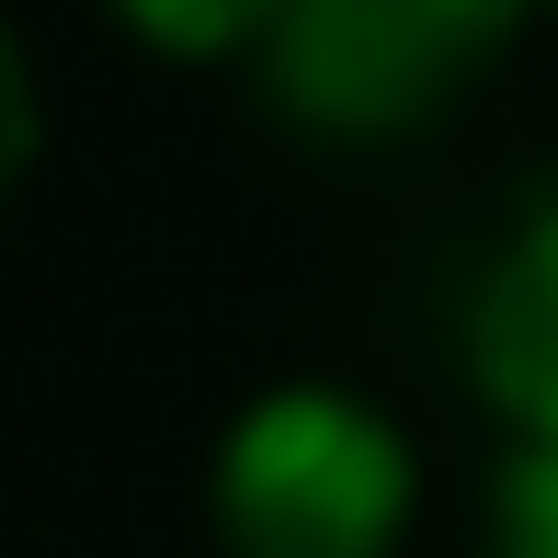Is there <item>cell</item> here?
I'll return each instance as SVG.
<instances>
[{"label":"cell","mask_w":558,"mask_h":558,"mask_svg":"<svg viewBox=\"0 0 558 558\" xmlns=\"http://www.w3.org/2000/svg\"><path fill=\"white\" fill-rule=\"evenodd\" d=\"M228 558H388L411 536V445L353 388H274L217 445Z\"/></svg>","instance_id":"1"},{"label":"cell","mask_w":558,"mask_h":558,"mask_svg":"<svg viewBox=\"0 0 558 558\" xmlns=\"http://www.w3.org/2000/svg\"><path fill=\"white\" fill-rule=\"evenodd\" d=\"M524 0H286L263 35L274 104L319 137H399L513 46Z\"/></svg>","instance_id":"2"},{"label":"cell","mask_w":558,"mask_h":558,"mask_svg":"<svg viewBox=\"0 0 558 558\" xmlns=\"http://www.w3.org/2000/svg\"><path fill=\"white\" fill-rule=\"evenodd\" d=\"M468 365L524 445H558V206H536L490 251L468 296Z\"/></svg>","instance_id":"3"},{"label":"cell","mask_w":558,"mask_h":558,"mask_svg":"<svg viewBox=\"0 0 558 558\" xmlns=\"http://www.w3.org/2000/svg\"><path fill=\"white\" fill-rule=\"evenodd\" d=\"M125 35L160 46V58H240V46L274 35V12L286 0H114Z\"/></svg>","instance_id":"4"},{"label":"cell","mask_w":558,"mask_h":558,"mask_svg":"<svg viewBox=\"0 0 558 558\" xmlns=\"http://www.w3.org/2000/svg\"><path fill=\"white\" fill-rule=\"evenodd\" d=\"M501 558H558V445H536L501 490Z\"/></svg>","instance_id":"5"},{"label":"cell","mask_w":558,"mask_h":558,"mask_svg":"<svg viewBox=\"0 0 558 558\" xmlns=\"http://www.w3.org/2000/svg\"><path fill=\"white\" fill-rule=\"evenodd\" d=\"M23 160H35V81H23L12 35H0V194L23 183Z\"/></svg>","instance_id":"6"}]
</instances>
